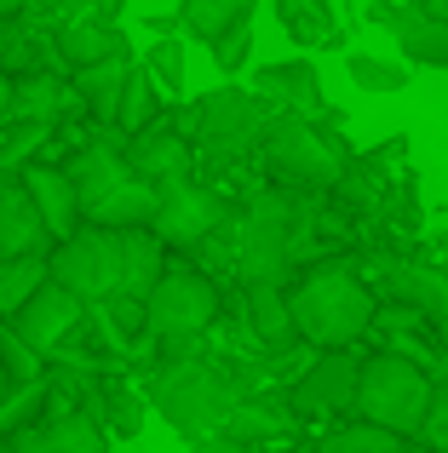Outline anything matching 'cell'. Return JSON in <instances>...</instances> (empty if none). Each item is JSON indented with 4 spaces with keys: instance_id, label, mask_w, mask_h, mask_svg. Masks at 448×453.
<instances>
[{
    "instance_id": "obj_36",
    "label": "cell",
    "mask_w": 448,
    "mask_h": 453,
    "mask_svg": "<svg viewBox=\"0 0 448 453\" xmlns=\"http://www.w3.org/2000/svg\"><path fill=\"white\" fill-rule=\"evenodd\" d=\"M0 367H6L12 385H35L41 379V350H29L18 333H0Z\"/></svg>"
},
{
    "instance_id": "obj_32",
    "label": "cell",
    "mask_w": 448,
    "mask_h": 453,
    "mask_svg": "<svg viewBox=\"0 0 448 453\" xmlns=\"http://www.w3.org/2000/svg\"><path fill=\"white\" fill-rule=\"evenodd\" d=\"M87 413L104 425V431H115V436H133L138 419H144V413H138V396H127L121 385H98V396H92Z\"/></svg>"
},
{
    "instance_id": "obj_5",
    "label": "cell",
    "mask_w": 448,
    "mask_h": 453,
    "mask_svg": "<svg viewBox=\"0 0 448 453\" xmlns=\"http://www.w3.org/2000/svg\"><path fill=\"white\" fill-rule=\"evenodd\" d=\"M431 390H437V379H431L420 362H408V356H397V350H380V356L362 362L357 408L351 413H362V419L385 425V431H397V436H420L426 408H431Z\"/></svg>"
},
{
    "instance_id": "obj_30",
    "label": "cell",
    "mask_w": 448,
    "mask_h": 453,
    "mask_svg": "<svg viewBox=\"0 0 448 453\" xmlns=\"http://www.w3.org/2000/svg\"><path fill=\"white\" fill-rule=\"evenodd\" d=\"M41 23L29 12H0V69L23 75V69H41Z\"/></svg>"
},
{
    "instance_id": "obj_19",
    "label": "cell",
    "mask_w": 448,
    "mask_h": 453,
    "mask_svg": "<svg viewBox=\"0 0 448 453\" xmlns=\"http://www.w3.org/2000/svg\"><path fill=\"white\" fill-rule=\"evenodd\" d=\"M288 425H293L288 396H276V390H242V396L230 402L219 431L236 436V442H247V448H265V442H276V436H288Z\"/></svg>"
},
{
    "instance_id": "obj_23",
    "label": "cell",
    "mask_w": 448,
    "mask_h": 453,
    "mask_svg": "<svg viewBox=\"0 0 448 453\" xmlns=\"http://www.w3.org/2000/svg\"><path fill=\"white\" fill-rule=\"evenodd\" d=\"M247 327L265 350H293L299 344V327H293V310H288V288L282 281H247Z\"/></svg>"
},
{
    "instance_id": "obj_41",
    "label": "cell",
    "mask_w": 448,
    "mask_h": 453,
    "mask_svg": "<svg viewBox=\"0 0 448 453\" xmlns=\"http://www.w3.org/2000/svg\"><path fill=\"white\" fill-rule=\"evenodd\" d=\"M52 6H69V12H81V6H87V0H52Z\"/></svg>"
},
{
    "instance_id": "obj_12",
    "label": "cell",
    "mask_w": 448,
    "mask_h": 453,
    "mask_svg": "<svg viewBox=\"0 0 448 453\" xmlns=\"http://www.w3.org/2000/svg\"><path fill=\"white\" fill-rule=\"evenodd\" d=\"M190 127H196V110H184V115H161V121H150L144 133H133L127 138V161H133V173L138 178H150V184H179V178H190Z\"/></svg>"
},
{
    "instance_id": "obj_17",
    "label": "cell",
    "mask_w": 448,
    "mask_h": 453,
    "mask_svg": "<svg viewBox=\"0 0 448 453\" xmlns=\"http://www.w3.org/2000/svg\"><path fill=\"white\" fill-rule=\"evenodd\" d=\"M259 98L270 104V110H288V115H328V98H322V75H316V64H305V58H288V64H265L253 75Z\"/></svg>"
},
{
    "instance_id": "obj_11",
    "label": "cell",
    "mask_w": 448,
    "mask_h": 453,
    "mask_svg": "<svg viewBox=\"0 0 448 453\" xmlns=\"http://www.w3.org/2000/svg\"><path fill=\"white\" fill-rule=\"evenodd\" d=\"M357 379H362V362L345 350H328L293 379L288 390V408L305 413V419H334V413H351L357 408Z\"/></svg>"
},
{
    "instance_id": "obj_6",
    "label": "cell",
    "mask_w": 448,
    "mask_h": 453,
    "mask_svg": "<svg viewBox=\"0 0 448 453\" xmlns=\"http://www.w3.org/2000/svg\"><path fill=\"white\" fill-rule=\"evenodd\" d=\"M293 230H299L293 189H265L236 212V276H242V288L247 281H288Z\"/></svg>"
},
{
    "instance_id": "obj_2",
    "label": "cell",
    "mask_w": 448,
    "mask_h": 453,
    "mask_svg": "<svg viewBox=\"0 0 448 453\" xmlns=\"http://www.w3.org/2000/svg\"><path fill=\"white\" fill-rule=\"evenodd\" d=\"M69 184H75V201H81V224H104V230H133V224H150L156 219V201L161 189L150 178L133 173L127 161V138H92L69 155Z\"/></svg>"
},
{
    "instance_id": "obj_18",
    "label": "cell",
    "mask_w": 448,
    "mask_h": 453,
    "mask_svg": "<svg viewBox=\"0 0 448 453\" xmlns=\"http://www.w3.org/2000/svg\"><path fill=\"white\" fill-rule=\"evenodd\" d=\"M385 293H391V304L420 310L426 321H448V265L397 258V265H385Z\"/></svg>"
},
{
    "instance_id": "obj_1",
    "label": "cell",
    "mask_w": 448,
    "mask_h": 453,
    "mask_svg": "<svg viewBox=\"0 0 448 453\" xmlns=\"http://www.w3.org/2000/svg\"><path fill=\"white\" fill-rule=\"evenodd\" d=\"M288 310L293 327H299L305 344L316 350H345L362 333H374V316H380V299H374L362 265L351 258H322L305 276L288 281Z\"/></svg>"
},
{
    "instance_id": "obj_26",
    "label": "cell",
    "mask_w": 448,
    "mask_h": 453,
    "mask_svg": "<svg viewBox=\"0 0 448 453\" xmlns=\"http://www.w3.org/2000/svg\"><path fill=\"white\" fill-rule=\"evenodd\" d=\"M276 23L299 46H316V52L339 46V12H334V0H276Z\"/></svg>"
},
{
    "instance_id": "obj_20",
    "label": "cell",
    "mask_w": 448,
    "mask_h": 453,
    "mask_svg": "<svg viewBox=\"0 0 448 453\" xmlns=\"http://www.w3.org/2000/svg\"><path fill=\"white\" fill-rule=\"evenodd\" d=\"M18 253H52V230L35 212L23 178H6L0 184V258H18Z\"/></svg>"
},
{
    "instance_id": "obj_35",
    "label": "cell",
    "mask_w": 448,
    "mask_h": 453,
    "mask_svg": "<svg viewBox=\"0 0 448 453\" xmlns=\"http://www.w3.org/2000/svg\"><path fill=\"white\" fill-rule=\"evenodd\" d=\"M207 52H213V64H219V75H236V69L253 58V29L247 23H236V29H224L207 41Z\"/></svg>"
},
{
    "instance_id": "obj_28",
    "label": "cell",
    "mask_w": 448,
    "mask_h": 453,
    "mask_svg": "<svg viewBox=\"0 0 448 453\" xmlns=\"http://www.w3.org/2000/svg\"><path fill=\"white\" fill-rule=\"evenodd\" d=\"M236 23H253V0H179V29L196 41H213Z\"/></svg>"
},
{
    "instance_id": "obj_40",
    "label": "cell",
    "mask_w": 448,
    "mask_h": 453,
    "mask_svg": "<svg viewBox=\"0 0 448 453\" xmlns=\"http://www.w3.org/2000/svg\"><path fill=\"white\" fill-rule=\"evenodd\" d=\"M12 396V379H6V367H0V402H6Z\"/></svg>"
},
{
    "instance_id": "obj_14",
    "label": "cell",
    "mask_w": 448,
    "mask_h": 453,
    "mask_svg": "<svg viewBox=\"0 0 448 453\" xmlns=\"http://www.w3.org/2000/svg\"><path fill=\"white\" fill-rule=\"evenodd\" d=\"M368 18L380 23L385 35L397 41V52L408 64H426V69H448V23L431 6H403V0H380L368 6Z\"/></svg>"
},
{
    "instance_id": "obj_10",
    "label": "cell",
    "mask_w": 448,
    "mask_h": 453,
    "mask_svg": "<svg viewBox=\"0 0 448 453\" xmlns=\"http://www.w3.org/2000/svg\"><path fill=\"white\" fill-rule=\"evenodd\" d=\"M236 212L224 207V196L213 184H196V178H179V184H161V201H156V219L150 230L161 235L167 247L190 253V247H207L213 235L230 224Z\"/></svg>"
},
{
    "instance_id": "obj_15",
    "label": "cell",
    "mask_w": 448,
    "mask_h": 453,
    "mask_svg": "<svg viewBox=\"0 0 448 453\" xmlns=\"http://www.w3.org/2000/svg\"><path fill=\"white\" fill-rule=\"evenodd\" d=\"M6 453H110V431L92 413H58L46 425H23L6 436Z\"/></svg>"
},
{
    "instance_id": "obj_13",
    "label": "cell",
    "mask_w": 448,
    "mask_h": 453,
    "mask_svg": "<svg viewBox=\"0 0 448 453\" xmlns=\"http://www.w3.org/2000/svg\"><path fill=\"white\" fill-rule=\"evenodd\" d=\"M81 316H87V299H75L64 281H41L29 299L12 310V333H18L29 350L46 356V350H58V344L81 327Z\"/></svg>"
},
{
    "instance_id": "obj_34",
    "label": "cell",
    "mask_w": 448,
    "mask_h": 453,
    "mask_svg": "<svg viewBox=\"0 0 448 453\" xmlns=\"http://www.w3.org/2000/svg\"><path fill=\"white\" fill-rule=\"evenodd\" d=\"M144 69L156 75V87L161 92H179L184 87V41H179V29H173V41H156L144 52Z\"/></svg>"
},
{
    "instance_id": "obj_38",
    "label": "cell",
    "mask_w": 448,
    "mask_h": 453,
    "mask_svg": "<svg viewBox=\"0 0 448 453\" xmlns=\"http://www.w3.org/2000/svg\"><path fill=\"white\" fill-rule=\"evenodd\" d=\"M196 453H253V448L236 442V436H224V431H213V436H202V442H196Z\"/></svg>"
},
{
    "instance_id": "obj_33",
    "label": "cell",
    "mask_w": 448,
    "mask_h": 453,
    "mask_svg": "<svg viewBox=\"0 0 448 453\" xmlns=\"http://www.w3.org/2000/svg\"><path fill=\"white\" fill-rule=\"evenodd\" d=\"M345 69L362 92H403L408 87V69L391 64V58H374V52H345Z\"/></svg>"
},
{
    "instance_id": "obj_3",
    "label": "cell",
    "mask_w": 448,
    "mask_h": 453,
    "mask_svg": "<svg viewBox=\"0 0 448 453\" xmlns=\"http://www.w3.org/2000/svg\"><path fill=\"white\" fill-rule=\"evenodd\" d=\"M259 155H265V173L276 178V189H293V196H322L351 166L345 138L316 127L311 115H288V110H276Z\"/></svg>"
},
{
    "instance_id": "obj_22",
    "label": "cell",
    "mask_w": 448,
    "mask_h": 453,
    "mask_svg": "<svg viewBox=\"0 0 448 453\" xmlns=\"http://www.w3.org/2000/svg\"><path fill=\"white\" fill-rule=\"evenodd\" d=\"M52 41H58V58H64L69 69H87V64H98V58L127 52V35L115 29L110 18H98V12H69Z\"/></svg>"
},
{
    "instance_id": "obj_42",
    "label": "cell",
    "mask_w": 448,
    "mask_h": 453,
    "mask_svg": "<svg viewBox=\"0 0 448 453\" xmlns=\"http://www.w3.org/2000/svg\"><path fill=\"white\" fill-rule=\"evenodd\" d=\"M0 453H6V436H0Z\"/></svg>"
},
{
    "instance_id": "obj_21",
    "label": "cell",
    "mask_w": 448,
    "mask_h": 453,
    "mask_svg": "<svg viewBox=\"0 0 448 453\" xmlns=\"http://www.w3.org/2000/svg\"><path fill=\"white\" fill-rule=\"evenodd\" d=\"M18 178H23V189H29L35 212L46 219L52 242H64L69 230H81V201H75V184H69L64 166H41V161H29Z\"/></svg>"
},
{
    "instance_id": "obj_29",
    "label": "cell",
    "mask_w": 448,
    "mask_h": 453,
    "mask_svg": "<svg viewBox=\"0 0 448 453\" xmlns=\"http://www.w3.org/2000/svg\"><path fill=\"white\" fill-rule=\"evenodd\" d=\"M156 75H150L144 64H133V75H127V87H121V104H115V133L121 138H133V133H144L150 121H161V98H156Z\"/></svg>"
},
{
    "instance_id": "obj_7",
    "label": "cell",
    "mask_w": 448,
    "mask_h": 453,
    "mask_svg": "<svg viewBox=\"0 0 448 453\" xmlns=\"http://www.w3.org/2000/svg\"><path fill=\"white\" fill-rule=\"evenodd\" d=\"M219 321V281L196 265H167L161 281L144 293V327L167 344L173 356L196 344Z\"/></svg>"
},
{
    "instance_id": "obj_9",
    "label": "cell",
    "mask_w": 448,
    "mask_h": 453,
    "mask_svg": "<svg viewBox=\"0 0 448 453\" xmlns=\"http://www.w3.org/2000/svg\"><path fill=\"white\" fill-rule=\"evenodd\" d=\"M52 281H64L87 304L121 299V230L81 224L64 242H52Z\"/></svg>"
},
{
    "instance_id": "obj_27",
    "label": "cell",
    "mask_w": 448,
    "mask_h": 453,
    "mask_svg": "<svg viewBox=\"0 0 448 453\" xmlns=\"http://www.w3.org/2000/svg\"><path fill=\"white\" fill-rule=\"evenodd\" d=\"M408 436L385 431V425L362 419V413H351L345 425H334V431H322V442H316V453H403Z\"/></svg>"
},
{
    "instance_id": "obj_31",
    "label": "cell",
    "mask_w": 448,
    "mask_h": 453,
    "mask_svg": "<svg viewBox=\"0 0 448 453\" xmlns=\"http://www.w3.org/2000/svg\"><path fill=\"white\" fill-rule=\"evenodd\" d=\"M41 281H52V253H18L0 258V316H12Z\"/></svg>"
},
{
    "instance_id": "obj_24",
    "label": "cell",
    "mask_w": 448,
    "mask_h": 453,
    "mask_svg": "<svg viewBox=\"0 0 448 453\" xmlns=\"http://www.w3.org/2000/svg\"><path fill=\"white\" fill-rule=\"evenodd\" d=\"M161 270H167V242H161L150 224L121 230V299L144 304V293L161 281Z\"/></svg>"
},
{
    "instance_id": "obj_25",
    "label": "cell",
    "mask_w": 448,
    "mask_h": 453,
    "mask_svg": "<svg viewBox=\"0 0 448 453\" xmlns=\"http://www.w3.org/2000/svg\"><path fill=\"white\" fill-rule=\"evenodd\" d=\"M133 75V58L115 52V58H98V64L75 69V98L98 115V127H115V104H121V87Z\"/></svg>"
},
{
    "instance_id": "obj_37",
    "label": "cell",
    "mask_w": 448,
    "mask_h": 453,
    "mask_svg": "<svg viewBox=\"0 0 448 453\" xmlns=\"http://www.w3.org/2000/svg\"><path fill=\"white\" fill-rule=\"evenodd\" d=\"M420 436H426L431 453H448V379L431 390V408H426V425H420Z\"/></svg>"
},
{
    "instance_id": "obj_39",
    "label": "cell",
    "mask_w": 448,
    "mask_h": 453,
    "mask_svg": "<svg viewBox=\"0 0 448 453\" xmlns=\"http://www.w3.org/2000/svg\"><path fill=\"white\" fill-rule=\"evenodd\" d=\"M426 6H431V12H437V18L448 23V0H426Z\"/></svg>"
},
{
    "instance_id": "obj_4",
    "label": "cell",
    "mask_w": 448,
    "mask_h": 453,
    "mask_svg": "<svg viewBox=\"0 0 448 453\" xmlns=\"http://www.w3.org/2000/svg\"><path fill=\"white\" fill-rule=\"evenodd\" d=\"M236 396H242V385H236L230 367L196 362V356L167 362V367L156 373V385H150V402L161 408V419H167L179 436H190V442H202V436L219 431Z\"/></svg>"
},
{
    "instance_id": "obj_16",
    "label": "cell",
    "mask_w": 448,
    "mask_h": 453,
    "mask_svg": "<svg viewBox=\"0 0 448 453\" xmlns=\"http://www.w3.org/2000/svg\"><path fill=\"white\" fill-rule=\"evenodd\" d=\"M75 81L52 75V69H23L12 75V92H6V121H29V127H52L58 115L75 110ZM0 121V127H6Z\"/></svg>"
},
{
    "instance_id": "obj_8",
    "label": "cell",
    "mask_w": 448,
    "mask_h": 453,
    "mask_svg": "<svg viewBox=\"0 0 448 453\" xmlns=\"http://www.w3.org/2000/svg\"><path fill=\"white\" fill-rule=\"evenodd\" d=\"M190 110H196L190 138L213 166H230V161H242V155H253L265 144L270 121H276V110H270L259 92H242V87H213L207 98H196Z\"/></svg>"
}]
</instances>
